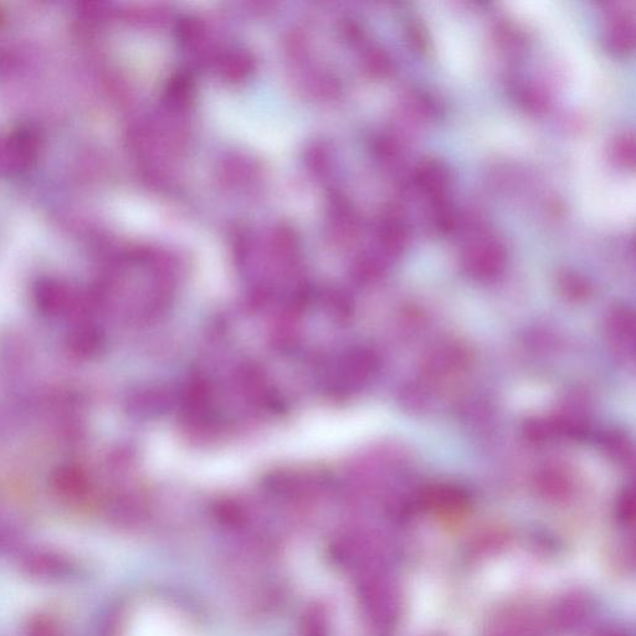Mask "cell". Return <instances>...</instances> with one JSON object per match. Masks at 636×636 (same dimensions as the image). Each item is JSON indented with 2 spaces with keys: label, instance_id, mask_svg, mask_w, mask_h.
Returning a JSON list of instances; mask_svg holds the SVG:
<instances>
[{
  "label": "cell",
  "instance_id": "6da1fadb",
  "mask_svg": "<svg viewBox=\"0 0 636 636\" xmlns=\"http://www.w3.org/2000/svg\"><path fill=\"white\" fill-rule=\"evenodd\" d=\"M506 251L504 245L494 238H482L466 250L464 263L466 270L476 278L489 279L504 269Z\"/></svg>",
  "mask_w": 636,
  "mask_h": 636
},
{
  "label": "cell",
  "instance_id": "3957f363",
  "mask_svg": "<svg viewBox=\"0 0 636 636\" xmlns=\"http://www.w3.org/2000/svg\"><path fill=\"white\" fill-rule=\"evenodd\" d=\"M615 8L610 13L607 40L609 48L618 54H628L634 49L635 27L632 13L622 8V5L614 4Z\"/></svg>",
  "mask_w": 636,
  "mask_h": 636
},
{
  "label": "cell",
  "instance_id": "277c9868",
  "mask_svg": "<svg viewBox=\"0 0 636 636\" xmlns=\"http://www.w3.org/2000/svg\"><path fill=\"white\" fill-rule=\"evenodd\" d=\"M136 636H191L176 618L164 613L146 615L138 625Z\"/></svg>",
  "mask_w": 636,
  "mask_h": 636
},
{
  "label": "cell",
  "instance_id": "5b68a950",
  "mask_svg": "<svg viewBox=\"0 0 636 636\" xmlns=\"http://www.w3.org/2000/svg\"><path fill=\"white\" fill-rule=\"evenodd\" d=\"M384 245L394 254L404 251L408 244V227L404 219L399 217L389 218L383 227Z\"/></svg>",
  "mask_w": 636,
  "mask_h": 636
},
{
  "label": "cell",
  "instance_id": "7a4b0ae2",
  "mask_svg": "<svg viewBox=\"0 0 636 636\" xmlns=\"http://www.w3.org/2000/svg\"><path fill=\"white\" fill-rule=\"evenodd\" d=\"M414 181L433 200L444 199L451 184V172L440 159L428 158L415 168Z\"/></svg>",
  "mask_w": 636,
  "mask_h": 636
},
{
  "label": "cell",
  "instance_id": "8992f818",
  "mask_svg": "<svg viewBox=\"0 0 636 636\" xmlns=\"http://www.w3.org/2000/svg\"><path fill=\"white\" fill-rule=\"evenodd\" d=\"M610 158L619 167L633 168L635 163V140L632 133H623L610 145Z\"/></svg>",
  "mask_w": 636,
  "mask_h": 636
}]
</instances>
